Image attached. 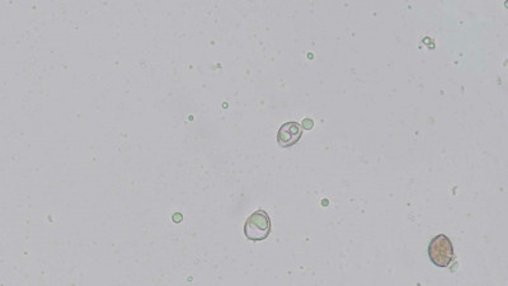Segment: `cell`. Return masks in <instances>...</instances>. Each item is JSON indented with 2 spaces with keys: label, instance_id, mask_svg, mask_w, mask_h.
<instances>
[{
  "label": "cell",
  "instance_id": "cell-1",
  "mask_svg": "<svg viewBox=\"0 0 508 286\" xmlns=\"http://www.w3.org/2000/svg\"><path fill=\"white\" fill-rule=\"evenodd\" d=\"M271 233V218L265 210H257L245 220L244 234L247 239L261 242L268 238Z\"/></svg>",
  "mask_w": 508,
  "mask_h": 286
},
{
  "label": "cell",
  "instance_id": "cell-2",
  "mask_svg": "<svg viewBox=\"0 0 508 286\" xmlns=\"http://www.w3.org/2000/svg\"><path fill=\"white\" fill-rule=\"evenodd\" d=\"M431 263L438 267H449L453 260V247L450 238L445 234L432 238L429 246Z\"/></svg>",
  "mask_w": 508,
  "mask_h": 286
},
{
  "label": "cell",
  "instance_id": "cell-3",
  "mask_svg": "<svg viewBox=\"0 0 508 286\" xmlns=\"http://www.w3.org/2000/svg\"><path fill=\"white\" fill-rule=\"evenodd\" d=\"M301 135H303V130L300 125L295 121H290L280 127L279 134H277V142L282 148H289V146L295 145L300 140Z\"/></svg>",
  "mask_w": 508,
  "mask_h": 286
}]
</instances>
